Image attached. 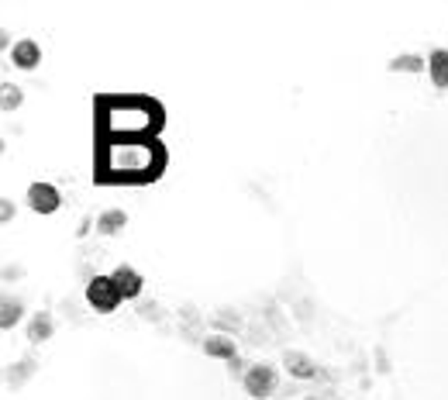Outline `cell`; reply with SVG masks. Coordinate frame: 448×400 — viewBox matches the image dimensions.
<instances>
[{
    "instance_id": "cell-1",
    "label": "cell",
    "mask_w": 448,
    "mask_h": 400,
    "mask_svg": "<svg viewBox=\"0 0 448 400\" xmlns=\"http://www.w3.org/2000/svg\"><path fill=\"white\" fill-rule=\"evenodd\" d=\"M97 142H124V138H159L163 131V103L142 94H103L93 100Z\"/></svg>"
},
{
    "instance_id": "cell-2",
    "label": "cell",
    "mask_w": 448,
    "mask_h": 400,
    "mask_svg": "<svg viewBox=\"0 0 448 400\" xmlns=\"http://www.w3.org/2000/svg\"><path fill=\"white\" fill-rule=\"evenodd\" d=\"M166 169V149L159 138L97 142L93 176L100 183H152Z\"/></svg>"
},
{
    "instance_id": "cell-3",
    "label": "cell",
    "mask_w": 448,
    "mask_h": 400,
    "mask_svg": "<svg viewBox=\"0 0 448 400\" xmlns=\"http://www.w3.org/2000/svg\"><path fill=\"white\" fill-rule=\"evenodd\" d=\"M87 300H90V307H97V310H114L124 297L117 294V287H114L110 276H97V280H90Z\"/></svg>"
},
{
    "instance_id": "cell-4",
    "label": "cell",
    "mask_w": 448,
    "mask_h": 400,
    "mask_svg": "<svg viewBox=\"0 0 448 400\" xmlns=\"http://www.w3.org/2000/svg\"><path fill=\"white\" fill-rule=\"evenodd\" d=\"M245 390L256 400L272 397V390H276V369L272 366H249L245 369Z\"/></svg>"
},
{
    "instance_id": "cell-5",
    "label": "cell",
    "mask_w": 448,
    "mask_h": 400,
    "mask_svg": "<svg viewBox=\"0 0 448 400\" xmlns=\"http://www.w3.org/2000/svg\"><path fill=\"white\" fill-rule=\"evenodd\" d=\"M28 203H31L38 214H56L63 197H59V190L49 187V183H31V187H28Z\"/></svg>"
},
{
    "instance_id": "cell-6",
    "label": "cell",
    "mask_w": 448,
    "mask_h": 400,
    "mask_svg": "<svg viewBox=\"0 0 448 400\" xmlns=\"http://www.w3.org/2000/svg\"><path fill=\"white\" fill-rule=\"evenodd\" d=\"M114 287H117V294L124 300H131V297H138L142 294V276L131 269V266H121V269H114Z\"/></svg>"
},
{
    "instance_id": "cell-7",
    "label": "cell",
    "mask_w": 448,
    "mask_h": 400,
    "mask_svg": "<svg viewBox=\"0 0 448 400\" xmlns=\"http://www.w3.org/2000/svg\"><path fill=\"white\" fill-rule=\"evenodd\" d=\"M10 59H14L17 69H35V66L42 62V49H38L35 42H17V45L10 49Z\"/></svg>"
},
{
    "instance_id": "cell-8",
    "label": "cell",
    "mask_w": 448,
    "mask_h": 400,
    "mask_svg": "<svg viewBox=\"0 0 448 400\" xmlns=\"http://www.w3.org/2000/svg\"><path fill=\"white\" fill-rule=\"evenodd\" d=\"M428 73H431V83L435 87H448V49H435L431 59H428Z\"/></svg>"
},
{
    "instance_id": "cell-9",
    "label": "cell",
    "mask_w": 448,
    "mask_h": 400,
    "mask_svg": "<svg viewBox=\"0 0 448 400\" xmlns=\"http://www.w3.org/2000/svg\"><path fill=\"white\" fill-rule=\"evenodd\" d=\"M286 369H290L297 380H310V376H317V366H314L304 352H286Z\"/></svg>"
},
{
    "instance_id": "cell-10",
    "label": "cell",
    "mask_w": 448,
    "mask_h": 400,
    "mask_svg": "<svg viewBox=\"0 0 448 400\" xmlns=\"http://www.w3.org/2000/svg\"><path fill=\"white\" fill-rule=\"evenodd\" d=\"M204 352L231 362V359H235V342H231V338H224V335H214V338H207V342H204Z\"/></svg>"
},
{
    "instance_id": "cell-11",
    "label": "cell",
    "mask_w": 448,
    "mask_h": 400,
    "mask_svg": "<svg viewBox=\"0 0 448 400\" xmlns=\"http://www.w3.org/2000/svg\"><path fill=\"white\" fill-rule=\"evenodd\" d=\"M124 224H128V214H124V210H107V214H100L97 231H100V235H114V231H121Z\"/></svg>"
},
{
    "instance_id": "cell-12",
    "label": "cell",
    "mask_w": 448,
    "mask_h": 400,
    "mask_svg": "<svg viewBox=\"0 0 448 400\" xmlns=\"http://www.w3.org/2000/svg\"><path fill=\"white\" fill-rule=\"evenodd\" d=\"M49 335H52V317L42 310V314H35V317H31V324H28V338H31V342H45Z\"/></svg>"
},
{
    "instance_id": "cell-13",
    "label": "cell",
    "mask_w": 448,
    "mask_h": 400,
    "mask_svg": "<svg viewBox=\"0 0 448 400\" xmlns=\"http://www.w3.org/2000/svg\"><path fill=\"white\" fill-rule=\"evenodd\" d=\"M17 317H21V303L7 297V300H3V307H0V328H10Z\"/></svg>"
},
{
    "instance_id": "cell-14",
    "label": "cell",
    "mask_w": 448,
    "mask_h": 400,
    "mask_svg": "<svg viewBox=\"0 0 448 400\" xmlns=\"http://www.w3.org/2000/svg\"><path fill=\"white\" fill-rule=\"evenodd\" d=\"M390 69H404V73H421V69H424V62H421L417 56H400V59H393V62H390Z\"/></svg>"
},
{
    "instance_id": "cell-15",
    "label": "cell",
    "mask_w": 448,
    "mask_h": 400,
    "mask_svg": "<svg viewBox=\"0 0 448 400\" xmlns=\"http://www.w3.org/2000/svg\"><path fill=\"white\" fill-rule=\"evenodd\" d=\"M0 97H3V110H14V107L21 103V90H14L10 83H3V87H0Z\"/></svg>"
},
{
    "instance_id": "cell-16",
    "label": "cell",
    "mask_w": 448,
    "mask_h": 400,
    "mask_svg": "<svg viewBox=\"0 0 448 400\" xmlns=\"http://www.w3.org/2000/svg\"><path fill=\"white\" fill-rule=\"evenodd\" d=\"M10 217H14V203L3 197V200H0V221H10Z\"/></svg>"
}]
</instances>
